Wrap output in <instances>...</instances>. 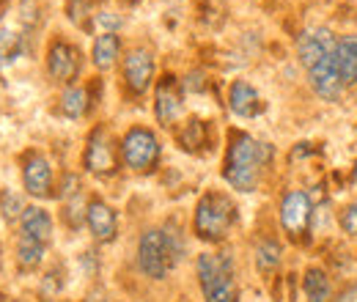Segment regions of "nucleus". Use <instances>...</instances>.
<instances>
[{"label": "nucleus", "mask_w": 357, "mask_h": 302, "mask_svg": "<svg viewBox=\"0 0 357 302\" xmlns=\"http://www.w3.org/2000/svg\"><path fill=\"white\" fill-rule=\"evenodd\" d=\"M272 160V146L256 140L248 132H231L225 151L223 179L239 192H253L261 181V173Z\"/></svg>", "instance_id": "obj_1"}, {"label": "nucleus", "mask_w": 357, "mask_h": 302, "mask_svg": "<svg viewBox=\"0 0 357 302\" xmlns=\"http://www.w3.org/2000/svg\"><path fill=\"white\" fill-rule=\"evenodd\" d=\"M195 272L206 302H239L234 264L228 253H201L195 261Z\"/></svg>", "instance_id": "obj_2"}, {"label": "nucleus", "mask_w": 357, "mask_h": 302, "mask_svg": "<svg viewBox=\"0 0 357 302\" xmlns=\"http://www.w3.org/2000/svg\"><path fill=\"white\" fill-rule=\"evenodd\" d=\"M236 222V206L225 192H206L192 217V231L204 242H223Z\"/></svg>", "instance_id": "obj_3"}, {"label": "nucleus", "mask_w": 357, "mask_h": 302, "mask_svg": "<svg viewBox=\"0 0 357 302\" xmlns=\"http://www.w3.org/2000/svg\"><path fill=\"white\" fill-rule=\"evenodd\" d=\"M176 264V256L171 250V242L162 228H149L140 234L137 242V266L151 280H165L171 266Z\"/></svg>", "instance_id": "obj_4"}, {"label": "nucleus", "mask_w": 357, "mask_h": 302, "mask_svg": "<svg viewBox=\"0 0 357 302\" xmlns=\"http://www.w3.org/2000/svg\"><path fill=\"white\" fill-rule=\"evenodd\" d=\"M121 163L135 173H149L160 165V154H162V146L157 140V135L146 127H132L121 137Z\"/></svg>", "instance_id": "obj_5"}, {"label": "nucleus", "mask_w": 357, "mask_h": 302, "mask_svg": "<svg viewBox=\"0 0 357 302\" xmlns=\"http://www.w3.org/2000/svg\"><path fill=\"white\" fill-rule=\"evenodd\" d=\"M83 165L93 176H113L119 171V154H116V143L110 137V132L105 127H96L91 132L89 143H86V154H83Z\"/></svg>", "instance_id": "obj_6"}, {"label": "nucleus", "mask_w": 357, "mask_h": 302, "mask_svg": "<svg viewBox=\"0 0 357 302\" xmlns=\"http://www.w3.org/2000/svg\"><path fill=\"white\" fill-rule=\"evenodd\" d=\"M80 58L83 55H80V50L75 44H69L66 39H55L47 50V72H50V77L55 83H63V86L75 83L77 75H80V66H83Z\"/></svg>", "instance_id": "obj_7"}, {"label": "nucleus", "mask_w": 357, "mask_h": 302, "mask_svg": "<svg viewBox=\"0 0 357 302\" xmlns=\"http://www.w3.org/2000/svg\"><path fill=\"white\" fill-rule=\"evenodd\" d=\"M311 215H313V206H311L308 192H303V190H289V192L280 198V225H283V231H286L291 239H300V236L308 231Z\"/></svg>", "instance_id": "obj_8"}, {"label": "nucleus", "mask_w": 357, "mask_h": 302, "mask_svg": "<svg viewBox=\"0 0 357 302\" xmlns=\"http://www.w3.org/2000/svg\"><path fill=\"white\" fill-rule=\"evenodd\" d=\"M22 184H25V192L33 195V198H50L52 195L55 173H52V165H50L45 154L28 151L22 157Z\"/></svg>", "instance_id": "obj_9"}, {"label": "nucleus", "mask_w": 357, "mask_h": 302, "mask_svg": "<svg viewBox=\"0 0 357 302\" xmlns=\"http://www.w3.org/2000/svg\"><path fill=\"white\" fill-rule=\"evenodd\" d=\"M124 83L132 93H146L154 83V52L146 47H132L124 55Z\"/></svg>", "instance_id": "obj_10"}, {"label": "nucleus", "mask_w": 357, "mask_h": 302, "mask_svg": "<svg viewBox=\"0 0 357 302\" xmlns=\"http://www.w3.org/2000/svg\"><path fill=\"white\" fill-rule=\"evenodd\" d=\"M184 110V96H181V86L174 75H165L160 83H157V91H154V116L160 124L171 127L181 116Z\"/></svg>", "instance_id": "obj_11"}, {"label": "nucleus", "mask_w": 357, "mask_h": 302, "mask_svg": "<svg viewBox=\"0 0 357 302\" xmlns=\"http://www.w3.org/2000/svg\"><path fill=\"white\" fill-rule=\"evenodd\" d=\"M335 44H338V39L333 36V31H327V28H311V31H305L297 39V58H300V63L305 69H311L321 58H330L335 52Z\"/></svg>", "instance_id": "obj_12"}, {"label": "nucleus", "mask_w": 357, "mask_h": 302, "mask_svg": "<svg viewBox=\"0 0 357 302\" xmlns=\"http://www.w3.org/2000/svg\"><path fill=\"white\" fill-rule=\"evenodd\" d=\"M335 55V52H333ZM321 58L316 66L308 69V80H311V88L327 102H335L344 91V83H341V75L335 69V58Z\"/></svg>", "instance_id": "obj_13"}, {"label": "nucleus", "mask_w": 357, "mask_h": 302, "mask_svg": "<svg viewBox=\"0 0 357 302\" xmlns=\"http://www.w3.org/2000/svg\"><path fill=\"white\" fill-rule=\"evenodd\" d=\"M86 225H89L91 236L96 242H113L119 234V217L113 212L110 204L93 198L89 201V212H86Z\"/></svg>", "instance_id": "obj_14"}, {"label": "nucleus", "mask_w": 357, "mask_h": 302, "mask_svg": "<svg viewBox=\"0 0 357 302\" xmlns=\"http://www.w3.org/2000/svg\"><path fill=\"white\" fill-rule=\"evenodd\" d=\"M228 107L239 119H253V116H259L264 110V102H261V93L248 80H234L231 88H228Z\"/></svg>", "instance_id": "obj_15"}, {"label": "nucleus", "mask_w": 357, "mask_h": 302, "mask_svg": "<svg viewBox=\"0 0 357 302\" xmlns=\"http://www.w3.org/2000/svg\"><path fill=\"white\" fill-rule=\"evenodd\" d=\"M20 231L22 236H31L42 245L52 242V217L42 206H25V212L20 217Z\"/></svg>", "instance_id": "obj_16"}, {"label": "nucleus", "mask_w": 357, "mask_h": 302, "mask_svg": "<svg viewBox=\"0 0 357 302\" xmlns=\"http://www.w3.org/2000/svg\"><path fill=\"white\" fill-rule=\"evenodd\" d=\"M335 69L341 75L344 86H355L357 83V36H344L335 44Z\"/></svg>", "instance_id": "obj_17"}, {"label": "nucleus", "mask_w": 357, "mask_h": 302, "mask_svg": "<svg viewBox=\"0 0 357 302\" xmlns=\"http://www.w3.org/2000/svg\"><path fill=\"white\" fill-rule=\"evenodd\" d=\"M121 55V39L116 33H102L96 36V42L91 47V61L99 72H107Z\"/></svg>", "instance_id": "obj_18"}, {"label": "nucleus", "mask_w": 357, "mask_h": 302, "mask_svg": "<svg viewBox=\"0 0 357 302\" xmlns=\"http://www.w3.org/2000/svg\"><path fill=\"white\" fill-rule=\"evenodd\" d=\"M61 113L66 119H83L86 113L91 110V96H89V88L83 86H69L63 93H61V102H58Z\"/></svg>", "instance_id": "obj_19"}, {"label": "nucleus", "mask_w": 357, "mask_h": 302, "mask_svg": "<svg viewBox=\"0 0 357 302\" xmlns=\"http://www.w3.org/2000/svg\"><path fill=\"white\" fill-rule=\"evenodd\" d=\"M176 140L184 151H198V149H204L209 143V130H206V124L201 119H190L176 132Z\"/></svg>", "instance_id": "obj_20"}, {"label": "nucleus", "mask_w": 357, "mask_h": 302, "mask_svg": "<svg viewBox=\"0 0 357 302\" xmlns=\"http://www.w3.org/2000/svg\"><path fill=\"white\" fill-rule=\"evenodd\" d=\"M45 250H47V245L20 234V239H17V264H20L22 269H36V266H42V261H45Z\"/></svg>", "instance_id": "obj_21"}, {"label": "nucleus", "mask_w": 357, "mask_h": 302, "mask_svg": "<svg viewBox=\"0 0 357 302\" xmlns=\"http://www.w3.org/2000/svg\"><path fill=\"white\" fill-rule=\"evenodd\" d=\"M303 292H305L308 302H327V297H330V278L319 266H311L305 272V278H303Z\"/></svg>", "instance_id": "obj_22"}, {"label": "nucleus", "mask_w": 357, "mask_h": 302, "mask_svg": "<svg viewBox=\"0 0 357 302\" xmlns=\"http://www.w3.org/2000/svg\"><path fill=\"white\" fill-rule=\"evenodd\" d=\"M280 259H283V248H280L275 239H261V242L256 245V266H259L264 275L275 272Z\"/></svg>", "instance_id": "obj_23"}, {"label": "nucleus", "mask_w": 357, "mask_h": 302, "mask_svg": "<svg viewBox=\"0 0 357 302\" xmlns=\"http://www.w3.org/2000/svg\"><path fill=\"white\" fill-rule=\"evenodd\" d=\"M22 212H25L22 198H20L14 190L0 187V215H3V220H6V222H20Z\"/></svg>", "instance_id": "obj_24"}, {"label": "nucleus", "mask_w": 357, "mask_h": 302, "mask_svg": "<svg viewBox=\"0 0 357 302\" xmlns=\"http://www.w3.org/2000/svg\"><path fill=\"white\" fill-rule=\"evenodd\" d=\"M22 52V36L14 28H0V61H14Z\"/></svg>", "instance_id": "obj_25"}, {"label": "nucleus", "mask_w": 357, "mask_h": 302, "mask_svg": "<svg viewBox=\"0 0 357 302\" xmlns=\"http://www.w3.org/2000/svg\"><path fill=\"white\" fill-rule=\"evenodd\" d=\"M93 20H96L99 28H105V33H116L124 25V20L119 14H113V11H99V14H93Z\"/></svg>", "instance_id": "obj_26"}, {"label": "nucleus", "mask_w": 357, "mask_h": 302, "mask_svg": "<svg viewBox=\"0 0 357 302\" xmlns=\"http://www.w3.org/2000/svg\"><path fill=\"white\" fill-rule=\"evenodd\" d=\"M341 228H344V234L357 236V201L344 206V212H341Z\"/></svg>", "instance_id": "obj_27"}, {"label": "nucleus", "mask_w": 357, "mask_h": 302, "mask_svg": "<svg viewBox=\"0 0 357 302\" xmlns=\"http://www.w3.org/2000/svg\"><path fill=\"white\" fill-rule=\"evenodd\" d=\"M93 3H96V0H69V8H66V11H69V20H72V22H80L83 14L89 11Z\"/></svg>", "instance_id": "obj_28"}, {"label": "nucleus", "mask_w": 357, "mask_h": 302, "mask_svg": "<svg viewBox=\"0 0 357 302\" xmlns=\"http://www.w3.org/2000/svg\"><path fill=\"white\" fill-rule=\"evenodd\" d=\"M178 302H187V300H178Z\"/></svg>", "instance_id": "obj_29"}, {"label": "nucleus", "mask_w": 357, "mask_h": 302, "mask_svg": "<svg viewBox=\"0 0 357 302\" xmlns=\"http://www.w3.org/2000/svg\"><path fill=\"white\" fill-rule=\"evenodd\" d=\"M127 3H132V0H127Z\"/></svg>", "instance_id": "obj_30"}]
</instances>
